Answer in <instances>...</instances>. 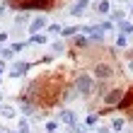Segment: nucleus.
<instances>
[{
	"mask_svg": "<svg viewBox=\"0 0 133 133\" xmlns=\"http://www.w3.org/2000/svg\"><path fill=\"white\" fill-rule=\"evenodd\" d=\"M77 87H80V92L87 95V92H92V80L90 77H80V80H77Z\"/></svg>",
	"mask_w": 133,
	"mask_h": 133,
	"instance_id": "obj_1",
	"label": "nucleus"
},
{
	"mask_svg": "<svg viewBox=\"0 0 133 133\" xmlns=\"http://www.w3.org/2000/svg\"><path fill=\"white\" fill-rule=\"evenodd\" d=\"M95 75H97V77H109V75H111V65H104V63L97 65V68H95Z\"/></svg>",
	"mask_w": 133,
	"mask_h": 133,
	"instance_id": "obj_2",
	"label": "nucleus"
},
{
	"mask_svg": "<svg viewBox=\"0 0 133 133\" xmlns=\"http://www.w3.org/2000/svg\"><path fill=\"white\" fill-rule=\"evenodd\" d=\"M49 0H27V5H46Z\"/></svg>",
	"mask_w": 133,
	"mask_h": 133,
	"instance_id": "obj_3",
	"label": "nucleus"
}]
</instances>
